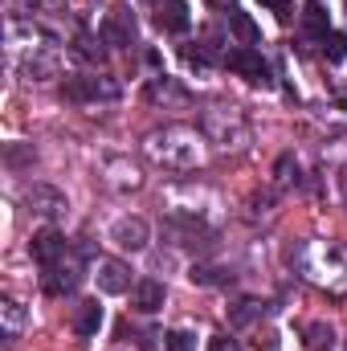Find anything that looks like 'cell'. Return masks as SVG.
I'll return each mask as SVG.
<instances>
[{
  "instance_id": "cell-8",
  "label": "cell",
  "mask_w": 347,
  "mask_h": 351,
  "mask_svg": "<svg viewBox=\"0 0 347 351\" xmlns=\"http://www.w3.org/2000/svg\"><path fill=\"white\" fill-rule=\"evenodd\" d=\"M225 66L233 70V74H241V78H250L254 86H274L270 82V66H265V58H261L254 45H241V49H229L225 53Z\"/></svg>"
},
{
  "instance_id": "cell-26",
  "label": "cell",
  "mask_w": 347,
  "mask_h": 351,
  "mask_svg": "<svg viewBox=\"0 0 347 351\" xmlns=\"http://www.w3.org/2000/svg\"><path fill=\"white\" fill-rule=\"evenodd\" d=\"M102 45H106L102 37H98V41H94V37H78V49H82L86 58H102Z\"/></svg>"
},
{
  "instance_id": "cell-30",
  "label": "cell",
  "mask_w": 347,
  "mask_h": 351,
  "mask_svg": "<svg viewBox=\"0 0 347 351\" xmlns=\"http://www.w3.org/2000/svg\"><path fill=\"white\" fill-rule=\"evenodd\" d=\"M339 200H344V208H347V172L339 176Z\"/></svg>"
},
{
  "instance_id": "cell-9",
  "label": "cell",
  "mask_w": 347,
  "mask_h": 351,
  "mask_svg": "<svg viewBox=\"0 0 347 351\" xmlns=\"http://www.w3.org/2000/svg\"><path fill=\"white\" fill-rule=\"evenodd\" d=\"M143 98L147 102H156V106H188L192 102V94L180 86L176 78H168V74H156V78H147V86H143Z\"/></svg>"
},
{
  "instance_id": "cell-5",
  "label": "cell",
  "mask_w": 347,
  "mask_h": 351,
  "mask_svg": "<svg viewBox=\"0 0 347 351\" xmlns=\"http://www.w3.org/2000/svg\"><path fill=\"white\" fill-rule=\"evenodd\" d=\"M62 94L70 102H115L123 94V86L110 74H78V78H66L62 82Z\"/></svg>"
},
{
  "instance_id": "cell-6",
  "label": "cell",
  "mask_w": 347,
  "mask_h": 351,
  "mask_svg": "<svg viewBox=\"0 0 347 351\" xmlns=\"http://www.w3.org/2000/svg\"><path fill=\"white\" fill-rule=\"evenodd\" d=\"M21 200H25V208H29L33 217H41V221H58V217L70 213L66 192H58L53 184H29V188L21 192Z\"/></svg>"
},
{
  "instance_id": "cell-23",
  "label": "cell",
  "mask_w": 347,
  "mask_h": 351,
  "mask_svg": "<svg viewBox=\"0 0 347 351\" xmlns=\"http://www.w3.org/2000/svg\"><path fill=\"white\" fill-rule=\"evenodd\" d=\"M274 184H278V188L298 184V160H294V156H282V160H278V168H274Z\"/></svg>"
},
{
  "instance_id": "cell-3",
  "label": "cell",
  "mask_w": 347,
  "mask_h": 351,
  "mask_svg": "<svg viewBox=\"0 0 347 351\" xmlns=\"http://www.w3.org/2000/svg\"><path fill=\"white\" fill-rule=\"evenodd\" d=\"M200 131L217 152H246L254 139V127L246 119V110H237L233 102H213L200 110Z\"/></svg>"
},
{
  "instance_id": "cell-7",
  "label": "cell",
  "mask_w": 347,
  "mask_h": 351,
  "mask_svg": "<svg viewBox=\"0 0 347 351\" xmlns=\"http://www.w3.org/2000/svg\"><path fill=\"white\" fill-rule=\"evenodd\" d=\"M119 250H127V254H143L147 250V241H152V225L143 221V217H135V213H127V217H119L115 225H110V233H106Z\"/></svg>"
},
{
  "instance_id": "cell-2",
  "label": "cell",
  "mask_w": 347,
  "mask_h": 351,
  "mask_svg": "<svg viewBox=\"0 0 347 351\" xmlns=\"http://www.w3.org/2000/svg\"><path fill=\"white\" fill-rule=\"evenodd\" d=\"M290 265L331 298L347 294V250L339 241H298L290 250Z\"/></svg>"
},
{
  "instance_id": "cell-10",
  "label": "cell",
  "mask_w": 347,
  "mask_h": 351,
  "mask_svg": "<svg viewBox=\"0 0 347 351\" xmlns=\"http://www.w3.org/2000/svg\"><path fill=\"white\" fill-rule=\"evenodd\" d=\"M94 282H98L102 294H127V290H135L131 286V269L123 262H115V258H98L94 262Z\"/></svg>"
},
{
  "instance_id": "cell-27",
  "label": "cell",
  "mask_w": 347,
  "mask_h": 351,
  "mask_svg": "<svg viewBox=\"0 0 347 351\" xmlns=\"http://www.w3.org/2000/svg\"><path fill=\"white\" fill-rule=\"evenodd\" d=\"M208 351H246L237 339H229V335H217V339H208Z\"/></svg>"
},
{
  "instance_id": "cell-28",
  "label": "cell",
  "mask_w": 347,
  "mask_h": 351,
  "mask_svg": "<svg viewBox=\"0 0 347 351\" xmlns=\"http://www.w3.org/2000/svg\"><path fill=\"white\" fill-rule=\"evenodd\" d=\"M261 4H265L278 21H290V0H261Z\"/></svg>"
},
{
  "instance_id": "cell-22",
  "label": "cell",
  "mask_w": 347,
  "mask_h": 351,
  "mask_svg": "<svg viewBox=\"0 0 347 351\" xmlns=\"http://www.w3.org/2000/svg\"><path fill=\"white\" fill-rule=\"evenodd\" d=\"M323 58H327L331 66H335V62H344V58H347V33H335V29H331V33L323 37Z\"/></svg>"
},
{
  "instance_id": "cell-19",
  "label": "cell",
  "mask_w": 347,
  "mask_h": 351,
  "mask_svg": "<svg viewBox=\"0 0 347 351\" xmlns=\"http://www.w3.org/2000/svg\"><path fill=\"white\" fill-rule=\"evenodd\" d=\"M302 343H307V351H335V331L327 323H307Z\"/></svg>"
},
{
  "instance_id": "cell-31",
  "label": "cell",
  "mask_w": 347,
  "mask_h": 351,
  "mask_svg": "<svg viewBox=\"0 0 347 351\" xmlns=\"http://www.w3.org/2000/svg\"><path fill=\"white\" fill-rule=\"evenodd\" d=\"M344 8H347V0H344Z\"/></svg>"
},
{
  "instance_id": "cell-12",
  "label": "cell",
  "mask_w": 347,
  "mask_h": 351,
  "mask_svg": "<svg viewBox=\"0 0 347 351\" xmlns=\"http://www.w3.org/2000/svg\"><path fill=\"white\" fill-rule=\"evenodd\" d=\"M164 298H168V290H164V282H156V278H139L135 290H131V302H135V311H143V315H156V311L164 306Z\"/></svg>"
},
{
  "instance_id": "cell-24",
  "label": "cell",
  "mask_w": 347,
  "mask_h": 351,
  "mask_svg": "<svg viewBox=\"0 0 347 351\" xmlns=\"http://www.w3.org/2000/svg\"><path fill=\"white\" fill-rule=\"evenodd\" d=\"M164 351H196V335L192 331H168L164 335Z\"/></svg>"
},
{
  "instance_id": "cell-13",
  "label": "cell",
  "mask_w": 347,
  "mask_h": 351,
  "mask_svg": "<svg viewBox=\"0 0 347 351\" xmlns=\"http://www.w3.org/2000/svg\"><path fill=\"white\" fill-rule=\"evenodd\" d=\"M66 250H70V245H66V237H62L58 229H41V233H37V237L29 241V254H33V258H37L41 265L58 262V258H62Z\"/></svg>"
},
{
  "instance_id": "cell-11",
  "label": "cell",
  "mask_w": 347,
  "mask_h": 351,
  "mask_svg": "<svg viewBox=\"0 0 347 351\" xmlns=\"http://www.w3.org/2000/svg\"><path fill=\"white\" fill-rule=\"evenodd\" d=\"M102 180H106L110 188H119V192H135V188L143 184V176H139V168H135L131 160H106V164H102Z\"/></svg>"
},
{
  "instance_id": "cell-20",
  "label": "cell",
  "mask_w": 347,
  "mask_h": 351,
  "mask_svg": "<svg viewBox=\"0 0 347 351\" xmlns=\"http://www.w3.org/2000/svg\"><path fill=\"white\" fill-rule=\"evenodd\" d=\"M302 33L307 37H327L331 29H327V12L315 4V0H307V8H302Z\"/></svg>"
},
{
  "instance_id": "cell-15",
  "label": "cell",
  "mask_w": 347,
  "mask_h": 351,
  "mask_svg": "<svg viewBox=\"0 0 347 351\" xmlns=\"http://www.w3.org/2000/svg\"><path fill=\"white\" fill-rule=\"evenodd\" d=\"M156 21H160V29H168V33H184V29L192 25L184 0H156Z\"/></svg>"
},
{
  "instance_id": "cell-25",
  "label": "cell",
  "mask_w": 347,
  "mask_h": 351,
  "mask_svg": "<svg viewBox=\"0 0 347 351\" xmlns=\"http://www.w3.org/2000/svg\"><path fill=\"white\" fill-rule=\"evenodd\" d=\"M261 315V306L258 302H237L233 311H229V319H233V327H250L254 319Z\"/></svg>"
},
{
  "instance_id": "cell-1",
  "label": "cell",
  "mask_w": 347,
  "mask_h": 351,
  "mask_svg": "<svg viewBox=\"0 0 347 351\" xmlns=\"http://www.w3.org/2000/svg\"><path fill=\"white\" fill-rule=\"evenodd\" d=\"M143 156L164 172H192L204 164V131L184 127V123L156 127L143 135Z\"/></svg>"
},
{
  "instance_id": "cell-16",
  "label": "cell",
  "mask_w": 347,
  "mask_h": 351,
  "mask_svg": "<svg viewBox=\"0 0 347 351\" xmlns=\"http://www.w3.org/2000/svg\"><path fill=\"white\" fill-rule=\"evenodd\" d=\"M102 41L106 45H131L135 41V21H131V12H115V16H106V25H102Z\"/></svg>"
},
{
  "instance_id": "cell-29",
  "label": "cell",
  "mask_w": 347,
  "mask_h": 351,
  "mask_svg": "<svg viewBox=\"0 0 347 351\" xmlns=\"http://www.w3.org/2000/svg\"><path fill=\"white\" fill-rule=\"evenodd\" d=\"M258 348L261 351H278V335H274V331H265V335L258 339Z\"/></svg>"
},
{
  "instance_id": "cell-17",
  "label": "cell",
  "mask_w": 347,
  "mask_h": 351,
  "mask_svg": "<svg viewBox=\"0 0 347 351\" xmlns=\"http://www.w3.org/2000/svg\"><path fill=\"white\" fill-rule=\"evenodd\" d=\"M188 282L192 286H221V282H233V269L217 262H196L188 269Z\"/></svg>"
},
{
  "instance_id": "cell-21",
  "label": "cell",
  "mask_w": 347,
  "mask_h": 351,
  "mask_svg": "<svg viewBox=\"0 0 347 351\" xmlns=\"http://www.w3.org/2000/svg\"><path fill=\"white\" fill-rule=\"evenodd\" d=\"M229 29H233V33H237V37H241V45H258V41H261L258 25H254V21H250V16H246V12H237V8H233V12H229Z\"/></svg>"
},
{
  "instance_id": "cell-18",
  "label": "cell",
  "mask_w": 347,
  "mask_h": 351,
  "mask_svg": "<svg viewBox=\"0 0 347 351\" xmlns=\"http://www.w3.org/2000/svg\"><path fill=\"white\" fill-rule=\"evenodd\" d=\"M98 327H102V306H98V298L78 302V306H74V331H78V335H98Z\"/></svg>"
},
{
  "instance_id": "cell-4",
  "label": "cell",
  "mask_w": 347,
  "mask_h": 351,
  "mask_svg": "<svg viewBox=\"0 0 347 351\" xmlns=\"http://www.w3.org/2000/svg\"><path fill=\"white\" fill-rule=\"evenodd\" d=\"M41 269H45V274H41V286H45V294H53V298L74 294V290L82 286V278H86V262H82L78 250H66L58 262L41 265Z\"/></svg>"
},
{
  "instance_id": "cell-14",
  "label": "cell",
  "mask_w": 347,
  "mask_h": 351,
  "mask_svg": "<svg viewBox=\"0 0 347 351\" xmlns=\"http://www.w3.org/2000/svg\"><path fill=\"white\" fill-rule=\"evenodd\" d=\"M25 323H29L25 306L16 298H0V335H4V343H16L21 331H25Z\"/></svg>"
}]
</instances>
